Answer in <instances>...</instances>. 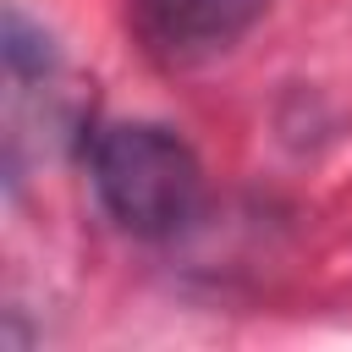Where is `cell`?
Masks as SVG:
<instances>
[{
	"label": "cell",
	"instance_id": "6da1fadb",
	"mask_svg": "<svg viewBox=\"0 0 352 352\" xmlns=\"http://www.w3.org/2000/svg\"><path fill=\"white\" fill-rule=\"evenodd\" d=\"M82 160L104 214L143 242L176 236L204 204L198 154L160 121H104L82 138Z\"/></svg>",
	"mask_w": 352,
	"mask_h": 352
},
{
	"label": "cell",
	"instance_id": "7a4b0ae2",
	"mask_svg": "<svg viewBox=\"0 0 352 352\" xmlns=\"http://www.w3.org/2000/svg\"><path fill=\"white\" fill-rule=\"evenodd\" d=\"M258 16H264V0H126L132 38L160 66H204V60H214Z\"/></svg>",
	"mask_w": 352,
	"mask_h": 352
}]
</instances>
